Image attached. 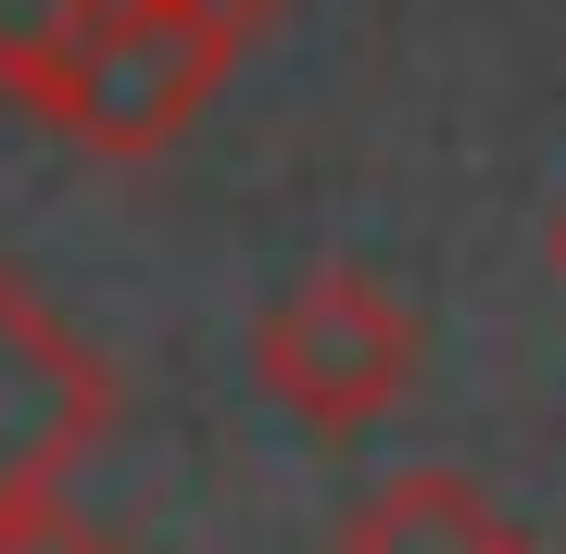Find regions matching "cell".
Listing matches in <instances>:
<instances>
[{"label": "cell", "mask_w": 566, "mask_h": 554, "mask_svg": "<svg viewBox=\"0 0 566 554\" xmlns=\"http://www.w3.org/2000/svg\"><path fill=\"white\" fill-rule=\"evenodd\" d=\"M240 51H252V25L227 0H88L25 114L51 139H76L88 165H164L214 114V88H227Z\"/></svg>", "instance_id": "6da1fadb"}, {"label": "cell", "mask_w": 566, "mask_h": 554, "mask_svg": "<svg viewBox=\"0 0 566 554\" xmlns=\"http://www.w3.org/2000/svg\"><path fill=\"white\" fill-rule=\"evenodd\" d=\"M252 378L315 441H353V429H378L416 390V303L378 265H315V278H290L252 315Z\"/></svg>", "instance_id": "7a4b0ae2"}, {"label": "cell", "mask_w": 566, "mask_h": 554, "mask_svg": "<svg viewBox=\"0 0 566 554\" xmlns=\"http://www.w3.org/2000/svg\"><path fill=\"white\" fill-rule=\"evenodd\" d=\"M114 416H126V390L102 366V341L25 265H0V504L13 492H63L114 441Z\"/></svg>", "instance_id": "3957f363"}, {"label": "cell", "mask_w": 566, "mask_h": 554, "mask_svg": "<svg viewBox=\"0 0 566 554\" xmlns=\"http://www.w3.org/2000/svg\"><path fill=\"white\" fill-rule=\"evenodd\" d=\"M327 554H528V516H504L453 467H390V479L353 492V516H340Z\"/></svg>", "instance_id": "277c9868"}, {"label": "cell", "mask_w": 566, "mask_h": 554, "mask_svg": "<svg viewBox=\"0 0 566 554\" xmlns=\"http://www.w3.org/2000/svg\"><path fill=\"white\" fill-rule=\"evenodd\" d=\"M76 13H88V0H0V102H39L51 51L76 39Z\"/></svg>", "instance_id": "5b68a950"}, {"label": "cell", "mask_w": 566, "mask_h": 554, "mask_svg": "<svg viewBox=\"0 0 566 554\" xmlns=\"http://www.w3.org/2000/svg\"><path fill=\"white\" fill-rule=\"evenodd\" d=\"M0 554H126V542H102L63 492H13L0 504Z\"/></svg>", "instance_id": "8992f818"}, {"label": "cell", "mask_w": 566, "mask_h": 554, "mask_svg": "<svg viewBox=\"0 0 566 554\" xmlns=\"http://www.w3.org/2000/svg\"><path fill=\"white\" fill-rule=\"evenodd\" d=\"M227 13H240V25H264V13H277V0H227Z\"/></svg>", "instance_id": "52a82bcc"}, {"label": "cell", "mask_w": 566, "mask_h": 554, "mask_svg": "<svg viewBox=\"0 0 566 554\" xmlns=\"http://www.w3.org/2000/svg\"><path fill=\"white\" fill-rule=\"evenodd\" d=\"M554 278H566V215H554Z\"/></svg>", "instance_id": "ba28073f"}]
</instances>
